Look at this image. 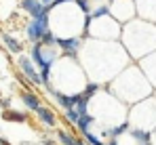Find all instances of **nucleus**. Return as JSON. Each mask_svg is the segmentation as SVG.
<instances>
[{
    "instance_id": "nucleus-1",
    "label": "nucleus",
    "mask_w": 156,
    "mask_h": 145,
    "mask_svg": "<svg viewBox=\"0 0 156 145\" xmlns=\"http://www.w3.org/2000/svg\"><path fill=\"white\" fill-rule=\"evenodd\" d=\"M27 57L32 59V63L36 65V70L40 74L42 86L51 84V67H53V63L59 59V50H55L53 47H44V44L36 42V44H32Z\"/></svg>"
},
{
    "instance_id": "nucleus-2",
    "label": "nucleus",
    "mask_w": 156,
    "mask_h": 145,
    "mask_svg": "<svg viewBox=\"0 0 156 145\" xmlns=\"http://www.w3.org/2000/svg\"><path fill=\"white\" fill-rule=\"evenodd\" d=\"M51 23V9L47 6V11L40 15V17H36V19H32L26 27V38L32 42V44H36V42H40V38L44 36V32L47 29H51L49 27Z\"/></svg>"
},
{
    "instance_id": "nucleus-3",
    "label": "nucleus",
    "mask_w": 156,
    "mask_h": 145,
    "mask_svg": "<svg viewBox=\"0 0 156 145\" xmlns=\"http://www.w3.org/2000/svg\"><path fill=\"white\" fill-rule=\"evenodd\" d=\"M80 44H82V38L80 36H68V38H57V44L59 47V53L68 59H76L78 50H80Z\"/></svg>"
},
{
    "instance_id": "nucleus-4",
    "label": "nucleus",
    "mask_w": 156,
    "mask_h": 145,
    "mask_svg": "<svg viewBox=\"0 0 156 145\" xmlns=\"http://www.w3.org/2000/svg\"><path fill=\"white\" fill-rule=\"evenodd\" d=\"M17 67H19V72L26 76L30 82H34V84H38V86H42V80H40V74L36 70V65L32 63V59L27 57V55H17Z\"/></svg>"
},
{
    "instance_id": "nucleus-5",
    "label": "nucleus",
    "mask_w": 156,
    "mask_h": 145,
    "mask_svg": "<svg viewBox=\"0 0 156 145\" xmlns=\"http://www.w3.org/2000/svg\"><path fill=\"white\" fill-rule=\"evenodd\" d=\"M19 9H21V11H26L32 19L40 17V15L47 11V6H42V4H40V0H21V2H19Z\"/></svg>"
},
{
    "instance_id": "nucleus-6",
    "label": "nucleus",
    "mask_w": 156,
    "mask_h": 145,
    "mask_svg": "<svg viewBox=\"0 0 156 145\" xmlns=\"http://www.w3.org/2000/svg\"><path fill=\"white\" fill-rule=\"evenodd\" d=\"M2 42H4V47L9 48V53H13V55H23V44H21V40L15 38L11 32H2Z\"/></svg>"
},
{
    "instance_id": "nucleus-7",
    "label": "nucleus",
    "mask_w": 156,
    "mask_h": 145,
    "mask_svg": "<svg viewBox=\"0 0 156 145\" xmlns=\"http://www.w3.org/2000/svg\"><path fill=\"white\" fill-rule=\"evenodd\" d=\"M36 116L40 118V122L44 124V126H57V116H55V112H53L51 107H44V105H40L38 109H36Z\"/></svg>"
},
{
    "instance_id": "nucleus-8",
    "label": "nucleus",
    "mask_w": 156,
    "mask_h": 145,
    "mask_svg": "<svg viewBox=\"0 0 156 145\" xmlns=\"http://www.w3.org/2000/svg\"><path fill=\"white\" fill-rule=\"evenodd\" d=\"M19 97H21V101L26 103V107H27V109L36 112V109L40 107V97L36 95L34 91H21V93H19Z\"/></svg>"
},
{
    "instance_id": "nucleus-9",
    "label": "nucleus",
    "mask_w": 156,
    "mask_h": 145,
    "mask_svg": "<svg viewBox=\"0 0 156 145\" xmlns=\"http://www.w3.org/2000/svg\"><path fill=\"white\" fill-rule=\"evenodd\" d=\"M95 124V116L93 114H84V116H80L76 122V128L80 135H87V133H91V126Z\"/></svg>"
},
{
    "instance_id": "nucleus-10",
    "label": "nucleus",
    "mask_w": 156,
    "mask_h": 145,
    "mask_svg": "<svg viewBox=\"0 0 156 145\" xmlns=\"http://www.w3.org/2000/svg\"><path fill=\"white\" fill-rule=\"evenodd\" d=\"M129 135L137 141L139 145L144 143H152V135L148 133V130H144V128H129Z\"/></svg>"
},
{
    "instance_id": "nucleus-11",
    "label": "nucleus",
    "mask_w": 156,
    "mask_h": 145,
    "mask_svg": "<svg viewBox=\"0 0 156 145\" xmlns=\"http://www.w3.org/2000/svg\"><path fill=\"white\" fill-rule=\"evenodd\" d=\"M2 120L23 124V122H27V114H23V112H15V109H6V112H2Z\"/></svg>"
},
{
    "instance_id": "nucleus-12",
    "label": "nucleus",
    "mask_w": 156,
    "mask_h": 145,
    "mask_svg": "<svg viewBox=\"0 0 156 145\" xmlns=\"http://www.w3.org/2000/svg\"><path fill=\"white\" fill-rule=\"evenodd\" d=\"M99 91H101V84H99V82H95V80H91V82H87V84H84V88L80 91V95L87 97V99H93Z\"/></svg>"
},
{
    "instance_id": "nucleus-13",
    "label": "nucleus",
    "mask_w": 156,
    "mask_h": 145,
    "mask_svg": "<svg viewBox=\"0 0 156 145\" xmlns=\"http://www.w3.org/2000/svg\"><path fill=\"white\" fill-rule=\"evenodd\" d=\"M57 141L61 145H78V139L74 135H70L68 130H57Z\"/></svg>"
},
{
    "instance_id": "nucleus-14",
    "label": "nucleus",
    "mask_w": 156,
    "mask_h": 145,
    "mask_svg": "<svg viewBox=\"0 0 156 145\" xmlns=\"http://www.w3.org/2000/svg\"><path fill=\"white\" fill-rule=\"evenodd\" d=\"M78 112L72 107V109H63V120L68 122V124H72V126H76V122H78Z\"/></svg>"
},
{
    "instance_id": "nucleus-15",
    "label": "nucleus",
    "mask_w": 156,
    "mask_h": 145,
    "mask_svg": "<svg viewBox=\"0 0 156 145\" xmlns=\"http://www.w3.org/2000/svg\"><path fill=\"white\" fill-rule=\"evenodd\" d=\"M40 44H44V47H55V44H57V36L53 34L51 29H47L44 36L40 38Z\"/></svg>"
},
{
    "instance_id": "nucleus-16",
    "label": "nucleus",
    "mask_w": 156,
    "mask_h": 145,
    "mask_svg": "<svg viewBox=\"0 0 156 145\" xmlns=\"http://www.w3.org/2000/svg\"><path fill=\"white\" fill-rule=\"evenodd\" d=\"M82 139L87 141V145H105L104 139H99L95 133H87V135H82Z\"/></svg>"
},
{
    "instance_id": "nucleus-17",
    "label": "nucleus",
    "mask_w": 156,
    "mask_h": 145,
    "mask_svg": "<svg viewBox=\"0 0 156 145\" xmlns=\"http://www.w3.org/2000/svg\"><path fill=\"white\" fill-rule=\"evenodd\" d=\"M53 2H55V0H40V4H42V6H51Z\"/></svg>"
},
{
    "instance_id": "nucleus-18",
    "label": "nucleus",
    "mask_w": 156,
    "mask_h": 145,
    "mask_svg": "<svg viewBox=\"0 0 156 145\" xmlns=\"http://www.w3.org/2000/svg\"><path fill=\"white\" fill-rule=\"evenodd\" d=\"M42 143L44 145H55V141H53V139H42Z\"/></svg>"
},
{
    "instance_id": "nucleus-19",
    "label": "nucleus",
    "mask_w": 156,
    "mask_h": 145,
    "mask_svg": "<svg viewBox=\"0 0 156 145\" xmlns=\"http://www.w3.org/2000/svg\"><path fill=\"white\" fill-rule=\"evenodd\" d=\"M0 145H11V143H9V141H6L4 137H0Z\"/></svg>"
},
{
    "instance_id": "nucleus-20",
    "label": "nucleus",
    "mask_w": 156,
    "mask_h": 145,
    "mask_svg": "<svg viewBox=\"0 0 156 145\" xmlns=\"http://www.w3.org/2000/svg\"><path fill=\"white\" fill-rule=\"evenodd\" d=\"M105 145H118V141H110V143H105Z\"/></svg>"
},
{
    "instance_id": "nucleus-21",
    "label": "nucleus",
    "mask_w": 156,
    "mask_h": 145,
    "mask_svg": "<svg viewBox=\"0 0 156 145\" xmlns=\"http://www.w3.org/2000/svg\"><path fill=\"white\" fill-rule=\"evenodd\" d=\"M78 145H87V143H84V141H80V139H78Z\"/></svg>"
},
{
    "instance_id": "nucleus-22",
    "label": "nucleus",
    "mask_w": 156,
    "mask_h": 145,
    "mask_svg": "<svg viewBox=\"0 0 156 145\" xmlns=\"http://www.w3.org/2000/svg\"><path fill=\"white\" fill-rule=\"evenodd\" d=\"M144 145H152V143H144Z\"/></svg>"
}]
</instances>
